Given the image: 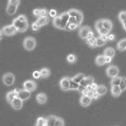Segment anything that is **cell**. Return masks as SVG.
<instances>
[{
    "label": "cell",
    "instance_id": "47",
    "mask_svg": "<svg viewBox=\"0 0 126 126\" xmlns=\"http://www.w3.org/2000/svg\"><path fill=\"white\" fill-rule=\"evenodd\" d=\"M2 36H3V33H2V30L0 29V40L2 39Z\"/></svg>",
    "mask_w": 126,
    "mask_h": 126
},
{
    "label": "cell",
    "instance_id": "3",
    "mask_svg": "<svg viewBox=\"0 0 126 126\" xmlns=\"http://www.w3.org/2000/svg\"><path fill=\"white\" fill-rule=\"evenodd\" d=\"M47 126H65V121L57 115H49L47 118Z\"/></svg>",
    "mask_w": 126,
    "mask_h": 126
},
{
    "label": "cell",
    "instance_id": "4",
    "mask_svg": "<svg viewBox=\"0 0 126 126\" xmlns=\"http://www.w3.org/2000/svg\"><path fill=\"white\" fill-rule=\"evenodd\" d=\"M22 46L24 48V50L27 51H33L35 47H36V39L32 36H28L23 39Z\"/></svg>",
    "mask_w": 126,
    "mask_h": 126
},
{
    "label": "cell",
    "instance_id": "24",
    "mask_svg": "<svg viewBox=\"0 0 126 126\" xmlns=\"http://www.w3.org/2000/svg\"><path fill=\"white\" fill-rule=\"evenodd\" d=\"M95 65L96 66H100V67H102V66L106 65V57L104 56V55H97V56L95 57Z\"/></svg>",
    "mask_w": 126,
    "mask_h": 126
},
{
    "label": "cell",
    "instance_id": "28",
    "mask_svg": "<svg viewBox=\"0 0 126 126\" xmlns=\"http://www.w3.org/2000/svg\"><path fill=\"white\" fill-rule=\"evenodd\" d=\"M107 35L106 36H99L96 38V47H102L107 43Z\"/></svg>",
    "mask_w": 126,
    "mask_h": 126
},
{
    "label": "cell",
    "instance_id": "18",
    "mask_svg": "<svg viewBox=\"0 0 126 126\" xmlns=\"http://www.w3.org/2000/svg\"><path fill=\"white\" fill-rule=\"evenodd\" d=\"M102 24H103V28L108 32H111V30H112V21L109 19H106V18H103L102 19Z\"/></svg>",
    "mask_w": 126,
    "mask_h": 126
},
{
    "label": "cell",
    "instance_id": "42",
    "mask_svg": "<svg viewBox=\"0 0 126 126\" xmlns=\"http://www.w3.org/2000/svg\"><path fill=\"white\" fill-rule=\"evenodd\" d=\"M39 28H40V27L38 26L36 21H35V22H33L32 24H31V29H32L33 31H38V30H39Z\"/></svg>",
    "mask_w": 126,
    "mask_h": 126
},
{
    "label": "cell",
    "instance_id": "33",
    "mask_svg": "<svg viewBox=\"0 0 126 126\" xmlns=\"http://www.w3.org/2000/svg\"><path fill=\"white\" fill-rule=\"evenodd\" d=\"M85 78V75L83 74V73H78V74H75L73 78H71L73 80H74L75 83H78V84H80V82L83 80V79Z\"/></svg>",
    "mask_w": 126,
    "mask_h": 126
},
{
    "label": "cell",
    "instance_id": "6",
    "mask_svg": "<svg viewBox=\"0 0 126 126\" xmlns=\"http://www.w3.org/2000/svg\"><path fill=\"white\" fill-rule=\"evenodd\" d=\"M2 83L5 86H12L15 83V75L12 72H6L2 75Z\"/></svg>",
    "mask_w": 126,
    "mask_h": 126
},
{
    "label": "cell",
    "instance_id": "46",
    "mask_svg": "<svg viewBox=\"0 0 126 126\" xmlns=\"http://www.w3.org/2000/svg\"><path fill=\"white\" fill-rule=\"evenodd\" d=\"M106 57V56H105ZM111 61H112V58L111 57H106V64H109V63H111Z\"/></svg>",
    "mask_w": 126,
    "mask_h": 126
},
{
    "label": "cell",
    "instance_id": "14",
    "mask_svg": "<svg viewBox=\"0 0 126 126\" xmlns=\"http://www.w3.org/2000/svg\"><path fill=\"white\" fill-rule=\"evenodd\" d=\"M10 105L12 106L13 109H15V110H20V109L22 108V106H23V101H21V100L19 99V97H16V99L14 100Z\"/></svg>",
    "mask_w": 126,
    "mask_h": 126
},
{
    "label": "cell",
    "instance_id": "12",
    "mask_svg": "<svg viewBox=\"0 0 126 126\" xmlns=\"http://www.w3.org/2000/svg\"><path fill=\"white\" fill-rule=\"evenodd\" d=\"M18 91H19V89H13V90H11V91H9L8 93H6L5 99H6V101H8V103L11 104L16 97H18Z\"/></svg>",
    "mask_w": 126,
    "mask_h": 126
},
{
    "label": "cell",
    "instance_id": "17",
    "mask_svg": "<svg viewBox=\"0 0 126 126\" xmlns=\"http://www.w3.org/2000/svg\"><path fill=\"white\" fill-rule=\"evenodd\" d=\"M118 18H119V21L121 22L122 27H123L124 31H126V11H121L118 15Z\"/></svg>",
    "mask_w": 126,
    "mask_h": 126
},
{
    "label": "cell",
    "instance_id": "22",
    "mask_svg": "<svg viewBox=\"0 0 126 126\" xmlns=\"http://www.w3.org/2000/svg\"><path fill=\"white\" fill-rule=\"evenodd\" d=\"M52 24L56 28V29L59 30H63V26H62V16L61 15H57L55 18H53L52 20Z\"/></svg>",
    "mask_w": 126,
    "mask_h": 126
},
{
    "label": "cell",
    "instance_id": "45",
    "mask_svg": "<svg viewBox=\"0 0 126 126\" xmlns=\"http://www.w3.org/2000/svg\"><path fill=\"white\" fill-rule=\"evenodd\" d=\"M99 97H100V95H99V94H97L95 91H94L93 94H92V100H96V99H99Z\"/></svg>",
    "mask_w": 126,
    "mask_h": 126
},
{
    "label": "cell",
    "instance_id": "8",
    "mask_svg": "<svg viewBox=\"0 0 126 126\" xmlns=\"http://www.w3.org/2000/svg\"><path fill=\"white\" fill-rule=\"evenodd\" d=\"M94 28H95V31L99 33V36H106V35L110 34L108 31H106L103 28V24H102V19H99L95 21V24H94Z\"/></svg>",
    "mask_w": 126,
    "mask_h": 126
},
{
    "label": "cell",
    "instance_id": "21",
    "mask_svg": "<svg viewBox=\"0 0 126 126\" xmlns=\"http://www.w3.org/2000/svg\"><path fill=\"white\" fill-rule=\"evenodd\" d=\"M110 93H111V95L114 96V97L120 96L121 93H122V90H121V88H120V85H119V86H111V88H110Z\"/></svg>",
    "mask_w": 126,
    "mask_h": 126
},
{
    "label": "cell",
    "instance_id": "19",
    "mask_svg": "<svg viewBox=\"0 0 126 126\" xmlns=\"http://www.w3.org/2000/svg\"><path fill=\"white\" fill-rule=\"evenodd\" d=\"M92 83H94V78L89 75V76H85V78L83 79L82 82H80L79 85L82 87H87V86H89L90 84H92Z\"/></svg>",
    "mask_w": 126,
    "mask_h": 126
},
{
    "label": "cell",
    "instance_id": "40",
    "mask_svg": "<svg viewBox=\"0 0 126 126\" xmlns=\"http://www.w3.org/2000/svg\"><path fill=\"white\" fill-rule=\"evenodd\" d=\"M48 15L50 16V17H52V18H55V17L57 16L56 10H50V11H49V13H48Z\"/></svg>",
    "mask_w": 126,
    "mask_h": 126
},
{
    "label": "cell",
    "instance_id": "32",
    "mask_svg": "<svg viewBox=\"0 0 126 126\" xmlns=\"http://www.w3.org/2000/svg\"><path fill=\"white\" fill-rule=\"evenodd\" d=\"M117 48H118L119 51L126 50V38H124V39H121L120 41H119L118 45H117Z\"/></svg>",
    "mask_w": 126,
    "mask_h": 126
},
{
    "label": "cell",
    "instance_id": "10",
    "mask_svg": "<svg viewBox=\"0 0 126 126\" xmlns=\"http://www.w3.org/2000/svg\"><path fill=\"white\" fill-rule=\"evenodd\" d=\"M59 88L63 91H69L70 90V78L68 76H64L59 80Z\"/></svg>",
    "mask_w": 126,
    "mask_h": 126
},
{
    "label": "cell",
    "instance_id": "5",
    "mask_svg": "<svg viewBox=\"0 0 126 126\" xmlns=\"http://www.w3.org/2000/svg\"><path fill=\"white\" fill-rule=\"evenodd\" d=\"M79 38L82 39H87L88 37H91V36H94L93 35V32L91 30V28L88 27V26H84V27H80L79 30Z\"/></svg>",
    "mask_w": 126,
    "mask_h": 126
},
{
    "label": "cell",
    "instance_id": "41",
    "mask_svg": "<svg viewBox=\"0 0 126 126\" xmlns=\"http://www.w3.org/2000/svg\"><path fill=\"white\" fill-rule=\"evenodd\" d=\"M79 26L78 24H74V23H69L68 24V27H67V29L69 31H72V30H75V29H78Z\"/></svg>",
    "mask_w": 126,
    "mask_h": 126
},
{
    "label": "cell",
    "instance_id": "1",
    "mask_svg": "<svg viewBox=\"0 0 126 126\" xmlns=\"http://www.w3.org/2000/svg\"><path fill=\"white\" fill-rule=\"evenodd\" d=\"M12 24L17 29L18 32H26V31L29 29V21H28V18L26 15H19L17 18H15L13 20Z\"/></svg>",
    "mask_w": 126,
    "mask_h": 126
},
{
    "label": "cell",
    "instance_id": "36",
    "mask_svg": "<svg viewBox=\"0 0 126 126\" xmlns=\"http://www.w3.org/2000/svg\"><path fill=\"white\" fill-rule=\"evenodd\" d=\"M67 62L69 64H74L76 62V55L75 54H69L67 56Z\"/></svg>",
    "mask_w": 126,
    "mask_h": 126
},
{
    "label": "cell",
    "instance_id": "39",
    "mask_svg": "<svg viewBox=\"0 0 126 126\" xmlns=\"http://www.w3.org/2000/svg\"><path fill=\"white\" fill-rule=\"evenodd\" d=\"M8 4H11L14 5L16 8H18L19 4H20V0H8Z\"/></svg>",
    "mask_w": 126,
    "mask_h": 126
},
{
    "label": "cell",
    "instance_id": "27",
    "mask_svg": "<svg viewBox=\"0 0 126 126\" xmlns=\"http://www.w3.org/2000/svg\"><path fill=\"white\" fill-rule=\"evenodd\" d=\"M86 44H87V46L90 47V48H95L96 47V38L94 36L88 37L86 39Z\"/></svg>",
    "mask_w": 126,
    "mask_h": 126
},
{
    "label": "cell",
    "instance_id": "9",
    "mask_svg": "<svg viewBox=\"0 0 126 126\" xmlns=\"http://www.w3.org/2000/svg\"><path fill=\"white\" fill-rule=\"evenodd\" d=\"M36 88H37V84L32 79H28V80H26V82L23 83V88L22 89L27 90V91H29V92L35 91Z\"/></svg>",
    "mask_w": 126,
    "mask_h": 126
},
{
    "label": "cell",
    "instance_id": "34",
    "mask_svg": "<svg viewBox=\"0 0 126 126\" xmlns=\"http://www.w3.org/2000/svg\"><path fill=\"white\" fill-rule=\"evenodd\" d=\"M121 79H122V76H115V78H112L110 80V84H111V86H119L120 85V83H121Z\"/></svg>",
    "mask_w": 126,
    "mask_h": 126
},
{
    "label": "cell",
    "instance_id": "25",
    "mask_svg": "<svg viewBox=\"0 0 126 126\" xmlns=\"http://www.w3.org/2000/svg\"><path fill=\"white\" fill-rule=\"evenodd\" d=\"M37 24L39 27H45L46 24H48L49 22V17L48 16H41V17H38L37 20H36Z\"/></svg>",
    "mask_w": 126,
    "mask_h": 126
},
{
    "label": "cell",
    "instance_id": "43",
    "mask_svg": "<svg viewBox=\"0 0 126 126\" xmlns=\"http://www.w3.org/2000/svg\"><path fill=\"white\" fill-rule=\"evenodd\" d=\"M33 78L35 79H40L41 78V75H40V72L39 71H34L33 72Z\"/></svg>",
    "mask_w": 126,
    "mask_h": 126
},
{
    "label": "cell",
    "instance_id": "31",
    "mask_svg": "<svg viewBox=\"0 0 126 126\" xmlns=\"http://www.w3.org/2000/svg\"><path fill=\"white\" fill-rule=\"evenodd\" d=\"M39 72H40V75H41V78L43 79H47L51 74V71H50V69L49 68H43L41 70H39Z\"/></svg>",
    "mask_w": 126,
    "mask_h": 126
},
{
    "label": "cell",
    "instance_id": "26",
    "mask_svg": "<svg viewBox=\"0 0 126 126\" xmlns=\"http://www.w3.org/2000/svg\"><path fill=\"white\" fill-rule=\"evenodd\" d=\"M95 92L99 94L100 96H103L107 92V87L105 86V85H97V88L95 90Z\"/></svg>",
    "mask_w": 126,
    "mask_h": 126
},
{
    "label": "cell",
    "instance_id": "38",
    "mask_svg": "<svg viewBox=\"0 0 126 126\" xmlns=\"http://www.w3.org/2000/svg\"><path fill=\"white\" fill-rule=\"evenodd\" d=\"M120 88H121V90H122V92L126 90V78H123V76H122L121 83H120Z\"/></svg>",
    "mask_w": 126,
    "mask_h": 126
},
{
    "label": "cell",
    "instance_id": "37",
    "mask_svg": "<svg viewBox=\"0 0 126 126\" xmlns=\"http://www.w3.org/2000/svg\"><path fill=\"white\" fill-rule=\"evenodd\" d=\"M85 88H86V90H87L88 92H89V91H95L96 88H97V85H96L95 83H92V84H90L89 86L85 87Z\"/></svg>",
    "mask_w": 126,
    "mask_h": 126
},
{
    "label": "cell",
    "instance_id": "15",
    "mask_svg": "<svg viewBox=\"0 0 126 126\" xmlns=\"http://www.w3.org/2000/svg\"><path fill=\"white\" fill-rule=\"evenodd\" d=\"M35 99H36V102H37L38 104L44 105V104H46V103H47V101H48V96H47V94H46V93L40 92V93H38V94H37Z\"/></svg>",
    "mask_w": 126,
    "mask_h": 126
},
{
    "label": "cell",
    "instance_id": "29",
    "mask_svg": "<svg viewBox=\"0 0 126 126\" xmlns=\"http://www.w3.org/2000/svg\"><path fill=\"white\" fill-rule=\"evenodd\" d=\"M35 126H47V118L39 117L35 122Z\"/></svg>",
    "mask_w": 126,
    "mask_h": 126
},
{
    "label": "cell",
    "instance_id": "35",
    "mask_svg": "<svg viewBox=\"0 0 126 126\" xmlns=\"http://www.w3.org/2000/svg\"><path fill=\"white\" fill-rule=\"evenodd\" d=\"M80 85L78 83H75L71 78H70V90H79Z\"/></svg>",
    "mask_w": 126,
    "mask_h": 126
},
{
    "label": "cell",
    "instance_id": "11",
    "mask_svg": "<svg viewBox=\"0 0 126 126\" xmlns=\"http://www.w3.org/2000/svg\"><path fill=\"white\" fill-rule=\"evenodd\" d=\"M119 72H120V70H119V68L114 65H111L109 67H107V69H106V74H107L108 78H110V79L118 76Z\"/></svg>",
    "mask_w": 126,
    "mask_h": 126
},
{
    "label": "cell",
    "instance_id": "44",
    "mask_svg": "<svg viewBox=\"0 0 126 126\" xmlns=\"http://www.w3.org/2000/svg\"><path fill=\"white\" fill-rule=\"evenodd\" d=\"M114 38H115V36H114V35L113 34H108L107 35V40H113L114 39Z\"/></svg>",
    "mask_w": 126,
    "mask_h": 126
},
{
    "label": "cell",
    "instance_id": "30",
    "mask_svg": "<svg viewBox=\"0 0 126 126\" xmlns=\"http://www.w3.org/2000/svg\"><path fill=\"white\" fill-rule=\"evenodd\" d=\"M5 12L8 15H14L16 12H17V8L14 5H11V4H8L6 5V9H5Z\"/></svg>",
    "mask_w": 126,
    "mask_h": 126
},
{
    "label": "cell",
    "instance_id": "13",
    "mask_svg": "<svg viewBox=\"0 0 126 126\" xmlns=\"http://www.w3.org/2000/svg\"><path fill=\"white\" fill-rule=\"evenodd\" d=\"M92 101L93 100L88 95H82L79 99V104H80V106H83V107H88L89 105L91 104Z\"/></svg>",
    "mask_w": 126,
    "mask_h": 126
},
{
    "label": "cell",
    "instance_id": "23",
    "mask_svg": "<svg viewBox=\"0 0 126 126\" xmlns=\"http://www.w3.org/2000/svg\"><path fill=\"white\" fill-rule=\"evenodd\" d=\"M103 55H104V56H106V57H111V58H113L114 55H115V50H114L112 47H108V48H106V49L104 50Z\"/></svg>",
    "mask_w": 126,
    "mask_h": 126
},
{
    "label": "cell",
    "instance_id": "7",
    "mask_svg": "<svg viewBox=\"0 0 126 126\" xmlns=\"http://www.w3.org/2000/svg\"><path fill=\"white\" fill-rule=\"evenodd\" d=\"M1 30H2L3 35H5V36H13V35L17 34V32H18L17 29L13 26V24H8V26H4Z\"/></svg>",
    "mask_w": 126,
    "mask_h": 126
},
{
    "label": "cell",
    "instance_id": "20",
    "mask_svg": "<svg viewBox=\"0 0 126 126\" xmlns=\"http://www.w3.org/2000/svg\"><path fill=\"white\" fill-rule=\"evenodd\" d=\"M48 13H49V11L46 9H35L33 11V15L38 18V17H41V16H47Z\"/></svg>",
    "mask_w": 126,
    "mask_h": 126
},
{
    "label": "cell",
    "instance_id": "2",
    "mask_svg": "<svg viewBox=\"0 0 126 126\" xmlns=\"http://www.w3.org/2000/svg\"><path fill=\"white\" fill-rule=\"evenodd\" d=\"M68 14H69V16H70V17H72V18L75 20L76 24L80 27V24H82L83 21H84V15H83V13L80 12L79 10H76V9H70L69 11H68Z\"/></svg>",
    "mask_w": 126,
    "mask_h": 126
},
{
    "label": "cell",
    "instance_id": "16",
    "mask_svg": "<svg viewBox=\"0 0 126 126\" xmlns=\"http://www.w3.org/2000/svg\"><path fill=\"white\" fill-rule=\"evenodd\" d=\"M18 97L21 101H27L31 97V92L27 91V90H24V89H21L18 91Z\"/></svg>",
    "mask_w": 126,
    "mask_h": 126
}]
</instances>
